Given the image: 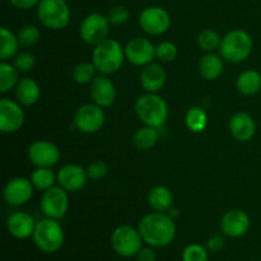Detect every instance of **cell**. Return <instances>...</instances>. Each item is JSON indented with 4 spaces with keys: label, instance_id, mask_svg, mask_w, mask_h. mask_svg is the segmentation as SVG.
<instances>
[{
    "label": "cell",
    "instance_id": "obj_34",
    "mask_svg": "<svg viewBox=\"0 0 261 261\" xmlns=\"http://www.w3.org/2000/svg\"><path fill=\"white\" fill-rule=\"evenodd\" d=\"M178 55V48L171 41H163L155 46V58L161 63H171L175 60Z\"/></svg>",
    "mask_w": 261,
    "mask_h": 261
},
{
    "label": "cell",
    "instance_id": "obj_41",
    "mask_svg": "<svg viewBox=\"0 0 261 261\" xmlns=\"http://www.w3.org/2000/svg\"><path fill=\"white\" fill-rule=\"evenodd\" d=\"M138 261H155V252L154 250L150 247H142L137 255Z\"/></svg>",
    "mask_w": 261,
    "mask_h": 261
},
{
    "label": "cell",
    "instance_id": "obj_13",
    "mask_svg": "<svg viewBox=\"0 0 261 261\" xmlns=\"http://www.w3.org/2000/svg\"><path fill=\"white\" fill-rule=\"evenodd\" d=\"M24 112L19 102L9 98L0 99V130L4 134L18 132L24 124Z\"/></svg>",
    "mask_w": 261,
    "mask_h": 261
},
{
    "label": "cell",
    "instance_id": "obj_8",
    "mask_svg": "<svg viewBox=\"0 0 261 261\" xmlns=\"http://www.w3.org/2000/svg\"><path fill=\"white\" fill-rule=\"evenodd\" d=\"M110 25L109 18L99 13H91L81 23L79 35L87 45L96 46L109 38Z\"/></svg>",
    "mask_w": 261,
    "mask_h": 261
},
{
    "label": "cell",
    "instance_id": "obj_37",
    "mask_svg": "<svg viewBox=\"0 0 261 261\" xmlns=\"http://www.w3.org/2000/svg\"><path fill=\"white\" fill-rule=\"evenodd\" d=\"M107 18H109V22L112 25H122L129 20L130 13L122 5H116V7L111 8L107 13Z\"/></svg>",
    "mask_w": 261,
    "mask_h": 261
},
{
    "label": "cell",
    "instance_id": "obj_19",
    "mask_svg": "<svg viewBox=\"0 0 261 261\" xmlns=\"http://www.w3.org/2000/svg\"><path fill=\"white\" fill-rule=\"evenodd\" d=\"M35 218L27 212H15L7 221V229L14 239L25 240L33 236L36 228Z\"/></svg>",
    "mask_w": 261,
    "mask_h": 261
},
{
    "label": "cell",
    "instance_id": "obj_3",
    "mask_svg": "<svg viewBox=\"0 0 261 261\" xmlns=\"http://www.w3.org/2000/svg\"><path fill=\"white\" fill-rule=\"evenodd\" d=\"M135 112L140 121L147 126L160 129L168 119V105L157 93H148L138 97L135 101Z\"/></svg>",
    "mask_w": 261,
    "mask_h": 261
},
{
    "label": "cell",
    "instance_id": "obj_36",
    "mask_svg": "<svg viewBox=\"0 0 261 261\" xmlns=\"http://www.w3.org/2000/svg\"><path fill=\"white\" fill-rule=\"evenodd\" d=\"M36 64V59L33 54L28 53V51H22V53L17 54L14 56V63L13 65L15 66L19 73H28L33 69Z\"/></svg>",
    "mask_w": 261,
    "mask_h": 261
},
{
    "label": "cell",
    "instance_id": "obj_21",
    "mask_svg": "<svg viewBox=\"0 0 261 261\" xmlns=\"http://www.w3.org/2000/svg\"><path fill=\"white\" fill-rule=\"evenodd\" d=\"M229 133L239 142H249L256 133V124L251 115L246 112H237L231 117L228 124Z\"/></svg>",
    "mask_w": 261,
    "mask_h": 261
},
{
    "label": "cell",
    "instance_id": "obj_32",
    "mask_svg": "<svg viewBox=\"0 0 261 261\" xmlns=\"http://www.w3.org/2000/svg\"><path fill=\"white\" fill-rule=\"evenodd\" d=\"M97 69L93 63H81L74 68L73 79L78 84L92 83L96 78Z\"/></svg>",
    "mask_w": 261,
    "mask_h": 261
},
{
    "label": "cell",
    "instance_id": "obj_42",
    "mask_svg": "<svg viewBox=\"0 0 261 261\" xmlns=\"http://www.w3.org/2000/svg\"><path fill=\"white\" fill-rule=\"evenodd\" d=\"M167 213H168V216H170L171 218H173V219H175L176 217L178 216V211H177V209H176V208H173V206L170 209V211L167 212Z\"/></svg>",
    "mask_w": 261,
    "mask_h": 261
},
{
    "label": "cell",
    "instance_id": "obj_23",
    "mask_svg": "<svg viewBox=\"0 0 261 261\" xmlns=\"http://www.w3.org/2000/svg\"><path fill=\"white\" fill-rule=\"evenodd\" d=\"M224 69V59L214 53H206L199 61V73L206 81H214L222 75Z\"/></svg>",
    "mask_w": 261,
    "mask_h": 261
},
{
    "label": "cell",
    "instance_id": "obj_9",
    "mask_svg": "<svg viewBox=\"0 0 261 261\" xmlns=\"http://www.w3.org/2000/svg\"><path fill=\"white\" fill-rule=\"evenodd\" d=\"M106 121V115L101 106L87 103L79 107L74 115V125L84 134H94L99 132Z\"/></svg>",
    "mask_w": 261,
    "mask_h": 261
},
{
    "label": "cell",
    "instance_id": "obj_26",
    "mask_svg": "<svg viewBox=\"0 0 261 261\" xmlns=\"http://www.w3.org/2000/svg\"><path fill=\"white\" fill-rule=\"evenodd\" d=\"M160 140L158 129L152 126H143L138 129L133 135V143L140 150H148L154 147Z\"/></svg>",
    "mask_w": 261,
    "mask_h": 261
},
{
    "label": "cell",
    "instance_id": "obj_15",
    "mask_svg": "<svg viewBox=\"0 0 261 261\" xmlns=\"http://www.w3.org/2000/svg\"><path fill=\"white\" fill-rule=\"evenodd\" d=\"M35 186L31 182V178L14 177L5 185L3 195L4 200L12 206H22L31 200Z\"/></svg>",
    "mask_w": 261,
    "mask_h": 261
},
{
    "label": "cell",
    "instance_id": "obj_2",
    "mask_svg": "<svg viewBox=\"0 0 261 261\" xmlns=\"http://www.w3.org/2000/svg\"><path fill=\"white\" fill-rule=\"evenodd\" d=\"M125 60V48L114 38H106L94 46L92 54V63L96 66L97 71L103 75L119 71Z\"/></svg>",
    "mask_w": 261,
    "mask_h": 261
},
{
    "label": "cell",
    "instance_id": "obj_12",
    "mask_svg": "<svg viewBox=\"0 0 261 261\" xmlns=\"http://www.w3.org/2000/svg\"><path fill=\"white\" fill-rule=\"evenodd\" d=\"M124 48L126 60L135 66H145L155 59V46L148 38H132Z\"/></svg>",
    "mask_w": 261,
    "mask_h": 261
},
{
    "label": "cell",
    "instance_id": "obj_16",
    "mask_svg": "<svg viewBox=\"0 0 261 261\" xmlns=\"http://www.w3.org/2000/svg\"><path fill=\"white\" fill-rule=\"evenodd\" d=\"M250 224L251 222L246 212L242 209H231L222 217L221 231L224 236L239 239L247 233Z\"/></svg>",
    "mask_w": 261,
    "mask_h": 261
},
{
    "label": "cell",
    "instance_id": "obj_17",
    "mask_svg": "<svg viewBox=\"0 0 261 261\" xmlns=\"http://www.w3.org/2000/svg\"><path fill=\"white\" fill-rule=\"evenodd\" d=\"M89 180L87 170L79 165H66L58 172V184L68 193L81 191Z\"/></svg>",
    "mask_w": 261,
    "mask_h": 261
},
{
    "label": "cell",
    "instance_id": "obj_18",
    "mask_svg": "<svg viewBox=\"0 0 261 261\" xmlns=\"http://www.w3.org/2000/svg\"><path fill=\"white\" fill-rule=\"evenodd\" d=\"M91 97L93 103L102 109L110 107L116 98V87L107 75H98L91 83Z\"/></svg>",
    "mask_w": 261,
    "mask_h": 261
},
{
    "label": "cell",
    "instance_id": "obj_27",
    "mask_svg": "<svg viewBox=\"0 0 261 261\" xmlns=\"http://www.w3.org/2000/svg\"><path fill=\"white\" fill-rule=\"evenodd\" d=\"M19 45L20 42L18 40V36L14 35L12 31L5 27L0 30V58L3 60L17 55Z\"/></svg>",
    "mask_w": 261,
    "mask_h": 261
},
{
    "label": "cell",
    "instance_id": "obj_7",
    "mask_svg": "<svg viewBox=\"0 0 261 261\" xmlns=\"http://www.w3.org/2000/svg\"><path fill=\"white\" fill-rule=\"evenodd\" d=\"M143 239L139 229L122 224L116 227L111 234V246L117 255L122 257L137 256L143 247Z\"/></svg>",
    "mask_w": 261,
    "mask_h": 261
},
{
    "label": "cell",
    "instance_id": "obj_11",
    "mask_svg": "<svg viewBox=\"0 0 261 261\" xmlns=\"http://www.w3.org/2000/svg\"><path fill=\"white\" fill-rule=\"evenodd\" d=\"M139 25L147 35L161 36L170 30L171 17L163 8L148 7L140 13Z\"/></svg>",
    "mask_w": 261,
    "mask_h": 261
},
{
    "label": "cell",
    "instance_id": "obj_30",
    "mask_svg": "<svg viewBox=\"0 0 261 261\" xmlns=\"http://www.w3.org/2000/svg\"><path fill=\"white\" fill-rule=\"evenodd\" d=\"M19 71L15 69L14 65L3 61L0 64V92L8 93L10 89H14L19 79Z\"/></svg>",
    "mask_w": 261,
    "mask_h": 261
},
{
    "label": "cell",
    "instance_id": "obj_6",
    "mask_svg": "<svg viewBox=\"0 0 261 261\" xmlns=\"http://www.w3.org/2000/svg\"><path fill=\"white\" fill-rule=\"evenodd\" d=\"M70 17L66 0H41L37 5L38 20L48 30H63L69 24Z\"/></svg>",
    "mask_w": 261,
    "mask_h": 261
},
{
    "label": "cell",
    "instance_id": "obj_38",
    "mask_svg": "<svg viewBox=\"0 0 261 261\" xmlns=\"http://www.w3.org/2000/svg\"><path fill=\"white\" fill-rule=\"evenodd\" d=\"M87 173H88L89 180L99 181L107 176V173H109V166L103 161H96V162H92L88 166Z\"/></svg>",
    "mask_w": 261,
    "mask_h": 261
},
{
    "label": "cell",
    "instance_id": "obj_40",
    "mask_svg": "<svg viewBox=\"0 0 261 261\" xmlns=\"http://www.w3.org/2000/svg\"><path fill=\"white\" fill-rule=\"evenodd\" d=\"M9 2L10 4L14 8H17V9L27 10L33 7H37V5L40 4L41 0H9Z\"/></svg>",
    "mask_w": 261,
    "mask_h": 261
},
{
    "label": "cell",
    "instance_id": "obj_35",
    "mask_svg": "<svg viewBox=\"0 0 261 261\" xmlns=\"http://www.w3.org/2000/svg\"><path fill=\"white\" fill-rule=\"evenodd\" d=\"M208 250L199 244H191L182 251V261H208Z\"/></svg>",
    "mask_w": 261,
    "mask_h": 261
},
{
    "label": "cell",
    "instance_id": "obj_28",
    "mask_svg": "<svg viewBox=\"0 0 261 261\" xmlns=\"http://www.w3.org/2000/svg\"><path fill=\"white\" fill-rule=\"evenodd\" d=\"M185 124L190 132L201 133L208 125V115L203 107L193 106L188 110L185 115Z\"/></svg>",
    "mask_w": 261,
    "mask_h": 261
},
{
    "label": "cell",
    "instance_id": "obj_31",
    "mask_svg": "<svg viewBox=\"0 0 261 261\" xmlns=\"http://www.w3.org/2000/svg\"><path fill=\"white\" fill-rule=\"evenodd\" d=\"M222 37L214 30L206 28L203 30L198 36V45L205 53H214L221 46Z\"/></svg>",
    "mask_w": 261,
    "mask_h": 261
},
{
    "label": "cell",
    "instance_id": "obj_33",
    "mask_svg": "<svg viewBox=\"0 0 261 261\" xmlns=\"http://www.w3.org/2000/svg\"><path fill=\"white\" fill-rule=\"evenodd\" d=\"M17 36L20 45L25 46V47H31V46H35L40 41L41 32L36 25L25 24L18 31Z\"/></svg>",
    "mask_w": 261,
    "mask_h": 261
},
{
    "label": "cell",
    "instance_id": "obj_1",
    "mask_svg": "<svg viewBox=\"0 0 261 261\" xmlns=\"http://www.w3.org/2000/svg\"><path fill=\"white\" fill-rule=\"evenodd\" d=\"M143 241L152 247H166L175 240V219L168 213L153 212L143 217L138 226Z\"/></svg>",
    "mask_w": 261,
    "mask_h": 261
},
{
    "label": "cell",
    "instance_id": "obj_10",
    "mask_svg": "<svg viewBox=\"0 0 261 261\" xmlns=\"http://www.w3.org/2000/svg\"><path fill=\"white\" fill-rule=\"evenodd\" d=\"M69 209L68 191L61 186H53L43 191L41 198V211L47 218L63 219Z\"/></svg>",
    "mask_w": 261,
    "mask_h": 261
},
{
    "label": "cell",
    "instance_id": "obj_20",
    "mask_svg": "<svg viewBox=\"0 0 261 261\" xmlns=\"http://www.w3.org/2000/svg\"><path fill=\"white\" fill-rule=\"evenodd\" d=\"M140 86L148 93H158L166 84L167 74L161 64L150 63L140 71Z\"/></svg>",
    "mask_w": 261,
    "mask_h": 261
},
{
    "label": "cell",
    "instance_id": "obj_5",
    "mask_svg": "<svg viewBox=\"0 0 261 261\" xmlns=\"http://www.w3.org/2000/svg\"><path fill=\"white\" fill-rule=\"evenodd\" d=\"M35 245L46 254H55L64 245V229L58 219L47 218L41 219L36 223L33 232Z\"/></svg>",
    "mask_w": 261,
    "mask_h": 261
},
{
    "label": "cell",
    "instance_id": "obj_29",
    "mask_svg": "<svg viewBox=\"0 0 261 261\" xmlns=\"http://www.w3.org/2000/svg\"><path fill=\"white\" fill-rule=\"evenodd\" d=\"M31 182L37 190L46 191L55 186V182H58V175H55L50 167H37L31 175Z\"/></svg>",
    "mask_w": 261,
    "mask_h": 261
},
{
    "label": "cell",
    "instance_id": "obj_24",
    "mask_svg": "<svg viewBox=\"0 0 261 261\" xmlns=\"http://www.w3.org/2000/svg\"><path fill=\"white\" fill-rule=\"evenodd\" d=\"M148 204L154 212L167 213L173 204V195L170 189L166 186L158 185L150 189L148 194Z\"/></svg>",
    "mask_w": 261,
    "mask_h": 261
},
{
    "label": "cell",
    "instance_id": "obj_39",
    "mask_svg": "<svg viewBox=\"0 0 261 261\" xmlns=\"http://www.w3.org/2000/svg\"><path fill=\"white\" fill-rule=\"evenodd\" d=\"M224 244H226V241H224V237L222 234H213L208 240V249L213 252H218L223 249Z\"/></svg>",
    "mask_w": 261,
    "mask_h": 261
},
{
    "label": "cell",
    "instance_id": "obj_14",
    "mask_svg": "<svg viewBox=\"0 0 261 261\" xmlns=\"http://www.w3.org/2000/svg\"><path fill=\"white\" fill-rule=\"evenodd\" d=\"M28 158L36 167H54L60 160L58 145L48 140H36L28 148Z\"/></svg>",
    "mask_w": 261,
    "mask_h": 261
},
{
    "label": "cell",
    "instance_id": "obj_22",
    "mask_svg": "<svg viewBox=\"0 0 261 261\" xmlns=\"http://www.w3.org/2000/svg\"><path fill=\"white\" fill-rule=\"evenodd\" d=\"M17 101L23 106H33L41 97V88L35 79L22 78L14 88Z\"/></svg>",
    "mask_w": 261,
    "mask_h": 261
},
{
    "label": "cell",
    "instance_id": "obj_25",
    "mask_svg": "<svg viewBox=\"0 0 261 261\" xmlns=\"http://www.w3.org/2000/svg\"><path fill=\"white\" fill-rule=\"evenodd\" d=\"M236 87L244 96H254L259 93L261 89V74L254 69L244 70L237 76Z\"/></svg>",
    "mask_w": 261,
    "mask_h": 261
},
{
    "label": "cell",
    "instance_id": "obj_4",
    "mask_svg": "<svg viewBox=\"0 0 261 261\" xmlns=\"http://www.w3.org/2000/svg\"><path fill=\"white\" fill-rule=\"evenodd\" d=\"M254 42L249 32L245 30L229 31L228 33L222 37L221 46H219V55L228 63H242L246 60L252 53Z\"/></svg>",
    "mask_w": 261,
    "mask_h": 261
}]
</instances>
